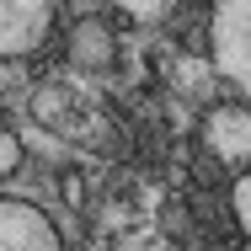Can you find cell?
I'll use <instances>...</instances> for the list:
<instances>
[{
  "label": "cell",
  "instance_id": "1",
  "mask_svg": "<svg viewBox=\"0 0 251 251\" xmlns=\"http://www.w3.org/2000/svg\"><path fill=\"white\" fill-rule=\"evenodd\" d=\"M208 49H214V70L246 91L251 101V0H208Z\"/></svg>",
  "mask_w": 251,
  "mask_h": 251
},
{
  "label": "cell",
  "instance_id": "2",
  "mask_svg": "<svg viewBox=\"0 0 251 251\" xmlns=\"http://www.w3.org/2000/svg\"><path fill=\"white\" fill-rule=\"evenodd\" d=\"M53 0H0V59H32L53 38Z\"/></svg>",
  "mask_w": 251,
  "mask_h": 251
},
{
  "label": "cell",
  "instance_id": "3",
  "mask_svg": "<svg viewBox=\"0 0 251 251\" xmlns=\"http://www.w3.org/2000/svg\"><path fill=\"white\" fill-rule=\"evenodd\" d=\"M0 251H64V241L38 203L0 198Z\"/></svg>",
  "mask_w": 251,
  "mask_h": 251
},
{
  "label": "cell",
  "instance_id": "4",
  "mask_svg": "<svg viewBox=\"0 0 251 251\" xmlns=\"http://www.w3.org/2000/svg\"><path fill=\"white\" fill-rule=\"evenodd\" d=\"M203 145L225 166H251V101H219V107H208Z\"/></svg>",
  "mask_w": 251,
  "mask_h": 251
},
{
  "label": "cell",
  "instance_id": "5",
  "mask_svg": "<svg viewBox=\"0 0 251 251\" xmlns=\"http://www.w3.org/2000/svg\"><path fill=\"white\" fill-rule=\"evenodd\" d=\"M112 49H118V38H112V27L101 16H80L70 27V38H64V59L75 70H107L112 64Z\"/></svg>",
  "mask_w": 251,
  "mask_h": 251
},
{
  "label": "cell",
  "instance_id": "6",
  "mask_svg": "<svg viewBox=\"0 0 251 251\" xmlns=\"http://www.w3.org/2000/svg\"><path fill=\"white\" fill-rule=\"evenodd\" d=\"M230 214H235V225L251 235V171H241V176L230 182Z\"/></svg>",
  "mask_w": 251,
  "mask_h": 251
},
{
  "label": "cell",
  "instance_id": "7",
  "mask_svg": "<svg viewBox=\"0 0 251 251\" xmlns=\"http://www.w3.org/2000/svg\"><path fill=\"white\" fill-rule=\"evenodd\" d=\"M32 112H38V123H53V118L64 112V97H59V86H43V91L32 97Z\"/></svg>",
  "mask_w": 251,
  "mask_h": 251
},
{
  "label": "cell",
  "instance_id": "8",
  "mask_svg": "<svg viewBox=\"0 0 251 251\" xmlns=\"http://www.w3.org/2000/svg\"><path fill=\"white\" fill-rule=\"evenodd\" d=\"M16 166H22V139H16L11 128H0V182H5Z\"/></svg>",
  "mask_w": 251,
  "mask_h": 251
},
{
  "label": "cell",
  "instance_id": "9",
  "mask_svg": "<svg viewBox=\"0 0 251 251\" xmlns=\"http://www.w3.org/2000/svg\"><path fill=\"white\" fill-rule=\"evenodd\" d=\"M64 198H70V208L80 203V176H64Z\"/></svg>",
  "mask_w": 251,
  "mask_h": 251
},
{
  "label": "cell",
  "instance_id": "10",
  "mask_svg": "<svg viewBox=\"0 0 251 251\" xmlns=\"http://www.w3.org/2000/svg\"><path fill=\"white\" fill-rule=\"evenodd\" d=\"M203 5H208V0H203Z\"/></svg>",
  "mask_w": 251,
  "mask_h": 251
}]
</instances>
